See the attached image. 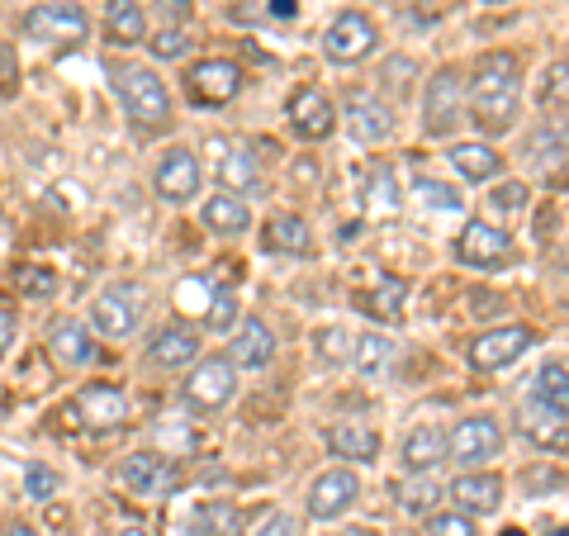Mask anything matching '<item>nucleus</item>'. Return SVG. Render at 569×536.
I'll return each instance as SVG.
<instances>
[{"mask_svg": "<svg viewBox=\"0 0 569 536\" xmlns=\"http://www.w3.org/2000/svg\"><path fill=\"white\" fill-rule=\"evenodd\" d=\"M219 181H223L228 190H238V195H257V190H261V167H257V157L247 152L242 142H233V148H223Z\"/></svg>", "mask_w": 569, "mask_h": 536, "instance_id": "28", "label": "nucleus"}, {"mask_svg": "<svg viewBox=\"0 0 569 536\" xmlns=\"http://www.w3.org/2000/svg\"><path fill=\"white\" fill-rule=\"evenodd\" d=\"M228 361L233 366H247V370H261L276 361V332L261 324V318H247L233 337V351H228Z\"/></svg>", "mask_w": 569, "mask_h": 536, "instance_id": "20", "label": "nucleus"}, {"mask_svg": "<svg viewBox=\"0 0 569 536\" xmlns=\"http://www.w3.org/2000/svg\"><path fill=\"white\" fill-rule=\"evenodd\" d=\"M152 52H157L162 62H176V58H186V52H190V39H186L181 29H171V24H167V29L152 39Z\"/></svg>", "mask_w": 569, "mask_h": 536, "instance_id": "42", "label": "nucleus"}, {"mask_svg": "<svg viewBox=\"0 0 569 536\" xmlns=\"http://www.w3.org/2000/svg\"><path fill=\"white\" fill-rule=\"evenodd\" d=\"M209 332H228L238 324V299L228 295V290H213V299H209Z\"/></svg>", "mask_w": 569, "mask_h": 536, "instance_id": "38", "label": "nucleus"}, {"mask_svg": "<svg viewBox=\"0 0 569 536\" xmlns=\"http://www.w3.org/2000/svg\"><path fill=\"white\" fill-rule=\"evenodd\" d=\"M403 304H408V285L395 280V276H380L376 290L361 299V309L376 318V324H399V318H403Z\"/></svg>", "mask_w": 569, "mask_h": 536, "instance_id": "29", "label": "nucleus"}, {"mask_svg": "<svg viewBox=\"0 0 569 536\" xmlns=\"http://www.w3.org/2000/svg\"><path fill=\"white\" fill-rule=\"evenodd\" d=\"M252 536H295V523H290L284 513H266Z\"/></svg>", "mask_w": 569, "mask_h": 536, "instance_id": "47", "label": "nucleus"}, {"mask_svg": "<svg viewBox=\"0 0 569 536\" xmlns=\"http://www.w3.org/2000/svg\"><path fill=\"white\" fill-rule=\"evenodd\" d=\"M200 219H204L209 234H247L252 214H247V205L238 200V195H213V200L204 205Z\"/></svg>", "mask_w": 569, "mask_h": 536, "instance_id": "31", "label": "nucleus"}, {"mask_svg": "<svg viewBox=\"0 0 569 536\" xmlns=\"http://www.w3.org/2000/svg\"><path fill=\"white\" fill-rule=\"evenodd\" d=\"M24 33L33 43H81L86 33H91V20H86L81 6H67V0H58V6H33L24 14Z\"/></svg>", "mask_w": 569, "mask_h": 536, "instance_id": "4", "label": "nucleus"}, {"mask_svg": "<svg viewBox=\"0 0 569 536\" xmlns=\"http://www.w3.org/2000/svg\"><path fill=\"white\" fill-rule=\"evenodd\" d=\"M299 14V0H266V20H276V24H290Z\"/></svg>", "mask_w": 569, "mask_h": 536, "instance_id": "48", "label": "nucleus"}, {"mask_svg": "<svg viewBox=\"0 0 569 536\" xmlns=\"http://www.w3.org/2000/svg\"><path fill=\"white\" fill-rule=\"evenodd\" d=\"M157 10H162V20H167V24H181L186 14H190V0H162Z\"/></svg>", "mask_w": 569, "mask_h": 536, "instance_id": "51", "label": "nucleus"}, {"mask_svg": "<svg viewBox=\"0 0 569 536\" xmlns=\"http://www.w3.org/2000/svg\"><path fill=\"white\" fill-rule=\"evenodd\" d=\"M447 446H451V460L475 470V466H485V460H493L498 451H503V427H498L493 418H466V423H456Z\"/></svg>", "mask_w": 569, "mask_h": 536, "instance_id": "8", "label": "nucleus"}, {"mask_svg": "<svg viewBox=\"0 0 569 536\" xmlns=\"http://www.w3.org/2000/svg\"><path fill=\"white\" fill-rule=\"evenodd\" d=\"M466 119V86H460V77L451 67H441L432 81H427V100H422V123L427 133L447 138L456 123Z\"/></svg>", "mask_w": 569, "mask_h": 536, "instance_id": "5", "label": "nucleus"}, {"mask_svg": "<svg viewBox=\"0 0 569 536\" xmlns=\"http://www.w3.org/2000/svg\"><path fill=\"white\" fill-rule=\"evenodd\" d=\"M456 257L475 271H493V266L512 261V238L498 234L493 224H466V234L456 238Z\"/></svg>", "mask_w": 569, "mask_h": 536, "instance_id": "12", "label": "nucleus"}, {"mask_svg": "<svg viewBox=\"0 0 569 536\" xmlns=\"http://www.w3.org/2000/svg\"><path fill=\"white\" fill-rule=\"evenodd\" d=\"M447 157H451V167L466 176V181H493V176L503 171V157H498L489 142H456Z\"/></svg>", "mask_w": 569, "mask_h": 536, "instance_id": "26", "label": "nucleus"}, {"mask_svg": "<svg viewBox=\"0 0 569 536\" xmlns=\"http://www.w3.org/2000/svg\"><path fill=\"white\" fill-rule=\"evenodd\" d=\"M342 536H376V532H366V527H351V532H342Z\"/></svg>", "mask_w": 569, "mask_h": 536, "instance_id": "54", "label": "nucleus"}, {"mask_svg": "<svg viewBox=\"0 0 569 536\" xmlns=\"http://www.w3.org/2000/svg\"><path fill=\"white\" fill-rule=\"evenodd\" d=\"M441 479H437V470H427V475H413V479H403L399 485V504L408 508V513H432L437 504H441Z\"/></svg>", "mask_w": 569, "mask_h": 536, "instance_id": "35", "label": "nucleus"}, {"mask_svg": "<svg viewBox=\"0 0 569 536\" xmlns=\"http://www.w3.org/2000/svg\"><path fill=\"white\" fill-rule=\"evenodd\" d=\"M313 343H318V356H323V361H347L356 351V337L347 328H318Z\"/></svg>", "mask_w": 569, "mask_h": 536, "instance_id": "37", "label": "nucleus"}, {"mask_svg": "<svg viewBox=\"0 0 569 536\" xmlns=\"http://www.w3.org/2000/svg\"><path fill=\"white\" fill-rule=\"evenodd\" d=\"M537 343V332L522 328V324H508V328H489V332H479L475 343H470V366L475 370H503L512 366L518 356Z\"/></svg>", "mask_w": 569, "mask_h": 536, "instance_id": "7", "label": "nucleus"}, {"mask_svg": "<svg viewBox=\"0 0 569 536\" xmlns=\"http://www.w3.org/2000/svg\"><path fill=\"white\" fill-rule=\"evenodd\" d=\"M10 343H14V309H6V304H0V356L10 351Z\"/></svg>", "mask_w": 569, "mask_h": 536, "instance_id": "50", "label": "nucleus"}, {"mask_svg": "<svg viewBox=\"0 0 569 536\" xmlns=\"http://www.w3.org/2000/svg\"><path fill=\"white\" fill-rule=\"evenodd\" d=\"M114 91H119L123 115H129L133 129L157 133V129H167L171 123V100H167V86L157 81V71L123 67V71H114Z\"/></svg>", "mask_w": 569, "mask_h": 536, "instance_id": "2", "label": "nucleus"}, {"mask_svg": "<svg viewBox=\"0 0 569 536\" xmlns=\"http://www.w3.org/2000/svg\"><path fill=\"white\" fill-rule=\"evenodd\" d=\"M14 91H20V58L10 43H0V100H10Z\"/></svg>", "mask_w": 569, "mask_h": 536, "instance_id": "45", "label": "nucleus"}, {"mask_svg": "<svg viewBox=\"0 0 569 536\" xmlns=\"http://www.w3.org/2000/svg\"><path fill=\"white\" fill-rule=\"evenodd\" d=\"M96 328L104 337H129L138 328V318H142V290L138 285H110V290H100L96 295Z\"/></svg>", "mask_w": 569, "mask_h": 536, "instance_id": "10", "label": "nucleus"}, {"mask_svg": "<svg viewBox=\"0 0 569 536\" xmlns=\"http://www.w3.org/2000/svg\"><path fill=\"white\" fill-rule=\"evenodd\" d=\"M20 295H58V271L29 266V271H20Z\"/></svg>", "mask_w": 569, "mask_h": 536, "instance_id": "43", "label": "nucleus"}, {"mask_svg": "<svg viewBox=\"0 0 569 536\" xmlns=\"http://www.w3.org/2000/svg\"><path fill=\"white\" fill-rule=\"evenodd\" d=\"M186 86H190V100L228 105V100H238V91H242V71H238V62H228V58H209V62L190 67Z\"/></svg>", "mask_w": 569, "mask_h": 536, "instance_id": "11", "label": "nucleus"}, {"mask_svg": "<svg viewBox=\"0 0 569 536\" xmlns=\"http://www.w3.org/2000/svg\"><path fill=\"white\" fill-rule=\"evenodd\" d=\"M522 157L531 167H541V171H550V167H560V162H569V133L565 129H537L527 138V148H522Z\"/></svg>", "mask_w": 569, "mask_h": 536, "instance_id": "32", "label": "nucleus"}, {"mask_svg": "<svg viewBox=\"0 0 569 536\" xmlns=\"http://www.w3.org/2000/svg\"><path fill=\"white\" fill-rule=\"evenodd\" d=\"M24 494L29 498H52L58 494V470H48V466H39V460H33V466H24Z\"/></svg>", "mask_w": 569, "mask_h": 536, "instance_id": "39", "label": "nucleus"}, {"mask_svg": "<svg viewBox=\"0 0 569 536\" xmlns=\"http://www.w3.org/2000/svg\"><path fill=\"white\" fill-rule=\"evenodd\" d=\"M518 423H522V437H527L531 446H541V451H569V427H565L556 414H546L537 399L522 404Z\"/></svg>", "mask_w": 569, "mask_h": 536, "instance_id": "22", "label": "nucleus"}, {"mask_svg": "<svg viewBox=\"0 0 569 536\" xmlns=\"http://www.w3.org/2000/svg\"><path fill=\"white\" fill-rule=\"evenodd\" d=\"M550 536H569V527H556V532H550Z\"/></svg>", "mask_w": 569, "mask_h": 536, "instance_id": "56", "label": "nucleus"}, {"mask_svg": "<svg viewBox=\"0 0 569 536\" xmlns=\"http://www.w3.org/2000/svg\"><path fill=\"white\" fill-rule=\"evenodd\" d=\"M194 523H200L204 536H242V508L228 504V498H213V504H204L200 513H194Z\"/></svg>", "mask_w": 569, "mask_h": 536, "instance_id": "34", "label": "nucleus"}, {"mask_svg": "<svg viewBox=\"0 0 569 536\" xmlns=\"http://www.w3.org/2000/svg\"><path fill=\"white\" fill-rule=\"evenodd\" d=\"M290 123H295L299 138L323 142L337 129V110H332V100L318 91V86H299V91L290 96Z\"/></svg>", "mask_w": 569, "mask_h": 536, "instance_id": "14", "label": "nucleus"}, {"mask_svg": "<svg viewBox=\"0 0 569 536\" xmlns=\"http://www.w3.org/2000/svg\"><path fill=\"white\" fill-rule=\"evenodd\" d=\"M395 356H399V347L389 343V337H380V332H361V337H356L351 361L361 366L366 375H385L389 366H395Z\"/></svg>", "mask_w": 569, "mask_h": 536, "instance_id": "33", "label": "nucleus"}, {"mask_svg": "<svg viewBox=\"0 0 569 536\" xmlns=\"http://www.w3.org/2000/svg\"><path fill=\"white\" fill-rule=\"evenodd\" d=\"M560 485H565V475H560V470H537V475L527 479V489H531V494H537V489H560Z\"/></svg>", "mask_w": 569, "mask_h": 536, "instance_id": "49", "label": "nucleus"}, {"mask_svg": "<svg viewBox=\"0 0 569 536\" xmlns=\"http://www.w3.org/2000/svg\"><path fill=\"white\" fill-rule=\"evenodd\" d=\"M531 399H537L546 414H556L560 423H569V370L565 366H541L537 385H531Z\"/></svg>", "mask_w": 569, "mask_h": 536, "instance_id": "30", "label": "nucleus"}, {"mask_svg": "<svg viewBox=\"0 0 569 536\" xmlns=\"http://www.w3.org/2000/svg\"><path fill=\"white\" fill-rule=\"evenodd\" d=\"M157 195H162L167 205H186L200 195V162H194L190 148H171L162 162H157Z\"/></svg>", "mask_w": 569, "mask_h": 536, "instance_id": "13", "label": "nucleus"}, {"mask_svg": "<svg viewBox=\"0 0 569 536\" xmlns=\"http://www.w3.org/2000/svg\"><path fill=\"white\" fill-rule=\"evenodd\" d=\"M466 110L479 133H508L518 119V58L512 52H485L470 71Z\"/></svg>", "mask_w": 569, "mask_h": 536, "instance_id": "1", "label": "nucleus"}, {"mask_svg": "<svg viewBox=\"0 0 569 536\" xmlns=\"http://www.w3.org/2000/svg\"><path fill=\"white\" fill-rule=\"evenodd\" d=\"M376 43H380L376 24H370L366 14H356V10L337 14V20L328 24V33H323V52L332 62H366L370 52H376Z\"/></svg>", "mask_w": 569, "mask_h": 536, "instance_id": "6", "label": "nucleus"}, {"mask_svg": "<svg viewBox=\"0 0 569 536\" xmlns=\"http://www.w3.org/2000/svg\"><path fill=\"white\" fill-rule=\"evenodd\" d=\"M238 395V366L228 356H209V361H194L190 380H186V404L194 414H219L223 404H233Z\"/></svg>", "mask_w": 569, "mask_h": 536, "instance_id": "3", "label": "nucleus"}, {"mask_svg": "<svg viewBox=\"0 0 569 536\" xmlns=\"http://www.w3.org/2000/svg\"><path fill=\"white\" fill-rule=\"evenodd\" d=\"M541 105H550V110H565V105H569V58L546 67V81H541Z\"/></svg>", "mask_w": 569, "mask_h": 536, "instance_id": "36", "label": "nucleus"}, {"mask_svg": "<svg viewBox=\"0 0 569 536\" xmlns=\"http://www.w3.org/2000/svg\"><path fill=\"white\" fill-rule=\"evenodd\" d=\"M48 351H52V361L71 366V370L96 361V343H91V332H86L77 318H58V324L48 328Z\"/></svg>", "mask_w": 569, "mask_h": 536, "instance_id": "18", "label": "nucleus"}, {"mask_svg": "<svg viewBox=\"0 0 569 536\" xmlns=\"http://www.w3.org/2000/svg\"><path fill=\"white\" fill-rule=\"evenodd\" d=\"M427 536H475V523L466 513H437L427 523Z\"/></svg>", "mask_w": 569, "mask_h": 536, "instance_id": "44", "label": "nucleus"}, {"mask_svg": "<svg viewBox=\"0 0 569 536\" xmlns=\"http://www.w3.org/2000/svg\"><path fill=\"white\" fill-rule=\"evenodd\" d=\"M413 190H418V200H422L427 209H460V195H456L451 186H441V181H427V176H422Z\"/></svg>", "mask_w": 569, "mask_h": 536, "instance_id": "40", "label": "nucleus"}, {"mask_svg": "<svg viewBox=\"0 0 569 536\" xmlns=\"http://www.w3.org/2000/svg\"><path fill=\"white\" fill-rule=\"evenodd\" d=\"M498 536H527L522 527H503V532H498Z\"/></svg>", "mask_w": 569, "mask_h": 536, "instance_id": "53", "label": "nucleus"}, {"mask_svg": "<svg viewBox=\"0 0 569 536\" xmlns=\"http://www.w3.org/2000/svg\"><path fill=\"white\" fill-rule=\"evenodd\" d=\"M489 205H493L498 214H522V209H527V186H518V181H503V186H493Z\"/></svg>", "mask_w": 569, "mask_h": 536, "instance_id": "41", "label": "nucleus"}, {"mask_svg": "<svg viewBox=\"0 0 569 536\" xmlns=\"http://www.w3.org/2000/svg\"><path fill=\"white\" fill-rule=\"evenodd\" d=\"M347 119H351V133L361 142H380V138L395 133V110L370 91H347Z\"/></svg>", "mask_w": 569, "mask_h": 536, "instance_id": "16", "label": "nucleus"}, {"mask_svg": "<svg viewBox=\"0 0 569 536\" xmlns=\"http://www.w3.org/2000/svg\"><path fill=\"white\" fill-rule=\"evenodd\" d=\"M447 494H451V504L466 513V517H470V513L485 517V513H493L498 504H503V479L485 475V470H470V475H460Z\"/></svg>", "mask_w": 569, "mask_h": 536, "instance_id": "17", "label": "nucleus"}, {"mask_svg": "<svg viewBox=\"0 0 569 536\" xmlns=\"http://www.w3.org/2000/svg\"><path fill=\"white\" fill-rule=\"evenodd\" d=\"M266 247H271V252H284V257H309L313 234L299 214H276V219L266 224Z\"/></svg>", "mask_w": 569, "mask_h": 536, "instance_id": "25", "label": "nucleus"}, {"mask_svg": "<svg viewBox=\"0 0 569 536\" xmlns=\"http://www.w3.org/2000/svg\"><path fill=\"white\" fill-rule=\"evenodd\" d=\"M77 414L91 427H114V423H123V414H129V399H123L114 385H86L77 395Z\"/></svg>", "mask_w": 569, "mask_h": 536, "instance_id": "21", "label": "nucleus"}, {"mask_svg": "<svg viewBox=\"0 0 569 536\" xmlns=\"http://www.w3.org/2000/svg\"><path fill=\"white\" fill-rule=\"evenodd\" d=\"M376 205H385V209H399V190H395V181H389V171L385 167H376Z\"/></svg>", "mask_w": 569, "mask_h": 536, "instance_id": "46", "label": "nucleus"}, {"mask_svg": "<svg viewBox=\"0 0 569 536\" xmlns=\"http://www.w3.org/2000/svg\"><path fill=\"white\" fill-rule=\"evenodd\" d=\"M447 456H451L447 433H441V427H432V423H422V427H413V433L403 437V466H408V475L437 470Z\"/></svg>", "mask_w": 569, "mask_h": 536, "instance_id": "19", "label": "nucleus"}, {"mask_svg": "<svg viewBox=\"0 0 569 536\" xmlns=\"http://www.w3.org/2000/svg\"><path fill=\"white\" fill-rule=\"evenodd\" d=\"M6 536H33V532H29V527H10Z\"/></svg>", "mask_w": 569, "mask_h": 536, "instance_id": "55", "label": "nucleus"}, {"mask_svg": "<svg viewBox=\"0 0 569 536\" xmlns=\"http://www.w3.org/2000/svg\"><path fill=\"white\" fill-rule=\"evenodd\" d=\"M328 446H332V456H342V460H376L380 456V433L370 423H332Z\"/></svg>", "mask_w": 569, "mask_h": 536, "instance_id": "23", "label": "nucleus"}, {"mask_svg": "<svg viewBox=\"0 0 569 536\" xmlns=\"http://www.w3.org/2000/svg\"><path fill=\"white\" fill-rule=\"evenodd\" d=\"M119 485L133 489L138 498H167V494H176V485H181V475H176L171 460L152 456V451H138L119 466Z\"/></svg>", "mask_w": 569, "mask_h": 536, "instance_id": "9", "label": "nucleus"}, {"mask_svg": "<svg viewBox=\"0 0 569 536\" xmlns=\"http://www.w3.org/2000/svg\"><path fill=\"white\" fill-rule=\"evenodd\" d=\"M104 33H110V43L133 48L148 39V20H142V10L133 0H110V6H104Z\"/></svg>", "mask_w": 569, "mask_h": 536, "instance_id": "27", "label": "nucleus"}, {"mask_svg": "<svg viewBox=\"0 0 569 536\" xmlns=\"http://www.w3.org/2000/svg\"><path fill=\"white\" fill-rule=\"evenodd\" d=\"M356 498H361V485H356L351 470H328L313 479L309 489V513L318 517V523H332V517H342Z\"/></svg>", "mask_w": 569, "mask_h": 536, "instance_id": "15", "label": "nucleus"}, {"mask_svg": "<svg viewBox=\"0 0 569 536\" xmlns=\"http://www.w3.org/2000/svg\"><path fill=\"white\" fill-rule=\"evenodd\" d=\"M119 536H152V532H148V527H123Z\"/></svg>", "mask_w": 569, "mask_h": 536, "instance_id": "52", "label": "nucleus"}, {"mask_svg": "<svg viewBox=\"0 0 569 536\" xmlns=\"http://www.w3.org/2000/svg\"><path fill=\"white\" fill-rule=\"evenodd\" d=\"M152 361L167 370H181L190 361H200V337H194L186 324H171L152 337Z\"/></svg>", "mask_w": 569, "mask_h": 536, "instance_id": "24", "label": "nucleus"}]
</instances>
